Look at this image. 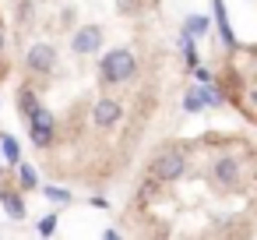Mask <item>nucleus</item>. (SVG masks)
I'll return each instance as SVG.
<instances>
[{"label":"nucleus","mask_w":257,"mask_h":240,"mask_svg":"<svg viewBox=\"0 0 257 240\" xmlns=\"http://www.w3.org/2000/svg\"><path fill=\"white\" fill-rule=\"evenodd\" d=\"M138 64H134V53L131 50H109L102 57V82H127L134 78Z\"/></svg>","instance_id":"1"},{"label":"nucleus","mask_w":257,"mask_h":240,"mask_svg":"<svg viewBox=\"0 0 257 240\" xmlns=\"http://www.w3.org/2000/svg\"><path fill=\"white\" fill-rule=\"evenodd\" d=\"M183 170H187V159H183L180 148H169V152H162V155L152 163V177H155V180H176Z\"/></svg>","instance_id":"2"},{"label":"nucleus","mask_w":257,"mask_h":240,"mask_svg":"<svg viewBox=\"0 0 257 240\" xmlns=\"http://www.w3.org/2000/svg\"><path fill=\"white\" fill-rule=\"evenodd\" d=\"M29 127H32V141H36V145L46 148V145L53 141V113H50V110L36 106L32 117H29Z\"/></svg>","instance_id":"3"},{"label":"nucleus","mask_w":257,"mask_h":240,"mask_svg":"<svg viewBox=\"0 0 257 240\" xmlns=\"http://www.w3.org/2000/svg\"><path fill=\"white\" fill-rule=\"evenodd\" d=\"M99 46H102V29L99 25H85L74 36V53H95Z\"/></svg>","instance_id":"4"},{"label":"nucleus","mask_w":257,"mask_h":240,"mask_svg":"<svg viewBox=\"0 0 257 240\" xmlns=\"http://www.w3.org/2000/svg\"><path fill=\"white\" fill-rule=\"evenodd\" d=\"M53 60H57L53 46H32V50H29V67H32L36 74H50V71H53Z\"/></svg>","instance_id":"5"},{"label":"nucleus","mask_w":257,"mask_h":240,"mask_svg":"<svg viewBox=\"0 0 257 240\" xmlns=\"http://www.w3.org/2000/svg\"><path fill=\"white\" fill-rule=\"evenodd\" d=\"M120 113H123V110H120L116 99H99V103H95V124H99V127H113V124L120 120Z\"/></svg>","instance_id":"6"},{"label":"nucleus","mask_w":257,"mask_h":240,"mask_svg":"<svg viewBox=\"0 0 257 240\" xmlns=\"http://www.w3.org/2000/svg\"><path fill=\"white\" fill-rule=\"evenodd\" d=\"M208 103H218V96H215L211 89H201V85H197V89H190V92H187V99H183V106H187L190 113H197V110H201V106H208Z\"/></svg>","instance_id":"7"},{"label":"nucleus","mask_w":257,"mask_h":240,"mask_svg":"<svg viewBox=\"0 0 257 240\" xmlns=\"http://www.w3.org/2000/svg\"><path fill=\"white\" fill-rule=\"evenodd\" d=\"M211 8H215V22H218L222 43H225V46H236V36H232V29H229V18H225V4H222V0H211Z\"/></svg>","instance_id":"8"},{"label":"nucleus","mask_w":257,"mask_h":240,"mask_svg":"<svg viewBox=\"0 0 257 240\" xmlns=\"http://www.w3.org/2000/svg\"><path fill=\"white\" fill-rule=\"evenodd\" d=\"M215 177H218V184H236L239 180V166L232 159H218L215 163Z\"/></svg>","instance_id":"9"},{"label":"nucleus","mask_w":257,"mask_h":240,"mask_svg":"<svg viewBox=\"0 0 257 240\" xmlns=\"http://www.w3.org/2000/svg\"><path fill=\"white\" fill-rule=\"evenodd\" d=\"M0 205L11 212V219H25V205H22V198L15 191H0Z\"/></svg>","instance_id":"10"},{"label":"nucleus","mask_w":257,"mask_h":240,"mask_svg":"<svg viewBox=\"0 0 257 240\" xmlns=\"http://www.w3.org/2000/svg\"><path fill=\"white\" fill-rule=\"evenodd\" d=\"M0 148H4L8 163H18V159H22V148H18V141H15L11 134H4V138H0Z\"/></svg>","instance_id":"11"},{"label":"nucleus","mask_w":257,"mask_h":240,"mask_svg":"<svg viewBox=\"0 0 257 240\" xmlns=\"http://www.w3.org/2000/svg\"><path fill=\"white\" fill-rule=\"evenodd\" d=\"M204 32H208V18H201V15L187 18V36H204Z\"/></svg>","instance_id":"12"},{"label":"nucleus","mask_w":257,"mask_h":240,"mask_svg":"<svg viewBox=\"0 0 257 240\" xmlns=\"http://www.w3.org/2000/svg\"><path fill=\"white\" fill-rule=\"evenodd\" d=\"M18 103H22V113H25V120H29V117H32V110H36V106H39V103H36V96H32V92H22V99H18Z\"/></svg>","instance_id":"13"},{"label":"nucleus","mask_w":257,"mask_h":240,"mask_svg":"<svg viewBox=\"0 0 257 240\" xmlns=\"http://www.w3.org/2000/svg\"><path fill=\"white\" fill-rule=\"evenodd\" d=\"M18 173H22V187H36V184H39V173H36L32 166H22Z\"/></svg>","instance_id":"14"},{"label":"nucleus","mask_w":257,"mask_h":240,"mask_svg":"<svg viewBox=\"0 0 257 240\" xmlns=\"http://www.w3.org/2000/svg\"><path fill=\"white\" fill-rule=\"evenodd\" d=\"M46 198H50V201H60V205H67V201H71V194H67V191H60V187H46Z\"/></svg>","instance_id":"15"},{"label":"nucleus","mask_w":257,"mask_h":240,"mask_svg":"<svg viewBox=\"0 0 257 240\" xmlns=\"http://www.w3.org/2000/svg\"><path fill=\"white\" fill-rule=\"evenodd\" d=\"M53 229H57V215H43V219H39V233H43V236H50Z\"/></svg>","instance_id":"16"},{"label":"nucleus","mask_w":257,"mask_h":240,"mask_svg":"<svg viewBox=\"0 0 257 240\" xmlns=\"http://www.w3.org/2000/svg\"><path fill=\"white\" fill-rule=\"evenodd\" d=\"M152 194H155V177L148 184H141V198H152Z\"/></svg>","instance_id":"17"},{"label":"nucleus","mask_w":257,"mask_h":240,"mask_svg":"<svg viewBox=\"0 0 257 240\" xmlns=\"http://www.w3.org/2000/svg\"><path fill=\"white\" fill-rule=\"evenodd\" d=\"M116 8H120V11H131V8H134V0H116Z\"/></svg>","instance_id":"18"},{"label":"nucleus","mask_w":257,"mask_h":240,"mask_svg":"<svg viewBox=\"0 0 257 240\" xmlns=\"http://www.w3.org/2000/svg\"><path fill=\"white\" fill-rule=\"evenodd\" d=\"M0 46H4V36H0Z\"/></svg>","instance_id":"19"}]
</instances>
